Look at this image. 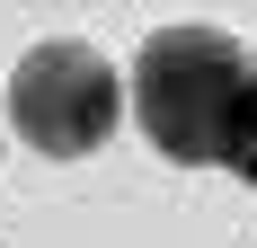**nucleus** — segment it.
I'll return each instance as SVG.
<instances>
[{"mask_svg":"<svg viewBox=\"0 0 257 248\" xmlns=\"http://www.w3.org/2000/svg\"><path fill=\"white\" fill-rule=\"evenodd\" d=\"M133 124L178 169L257 177V62L222 27H160L133 53Z\"/></svg>","mask_w":257,"mask_h":248,"instance_id":"1","label":"nucleus"},{"mask_svg":"<svg viewBox=\"0 0 257 248\" xmlns=\"http://www.w3.org/2000/svg\"><path fill=\"white\" fill-rule=\"evenodd\" d=\"M115 115H124V71H115L98 45L45 36L36 53H18V71H9V124H18V142H36L45 160H89V151H106Z\"/></svg>","mask_w":257,"mask_h":248,"instance_id":"2","label":"nucleus"}]
</instances>
